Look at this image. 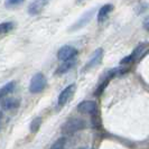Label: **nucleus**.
Wrapping results in <instances>:
<instances>
[{
	"label": "nucleus",
	"instance_id": "obj_14",
	"mask_svg": "<svg viewBox=\"0 0 149 149\" xmlns=\"http://www.w3.org/2000/svg\"><path fill=\"white\" fill-rule=\"evenodd\" d=\"M42 123H43V119L42 117H36L35 119L31 120L29 125V130L31 134H37L38 130L42 127Z\"/></svg>",
	"mask_w": 149,
	"mask_h": 149
},
{
	"label": "nucleus",
	"instance_id": "obj_21",
	"mask_svg": "<svg viewBox=\"0 0 149 149\" xmlns=\"http://www.w3.org/2000/svg\"><path fill=\"white\" fill-rule=\"evenodd\" d=\"M84 1H86V0H76V3L79 5V3H83Z\"/></svg>",
	"mask_w": 149,
	"mask_h": 149
},
{
	"label": "nucleus",
	"instance_id": "obj_16",
	"mask_svg": "<svg viewBox=\"0 0 149 149\" xmlns=\"http://www.w3.org/2000/svg\"><path fill=\"white\" fill-rule=\"evenodd\" d=\"M110 82V80H108V79H103V80H101V83H100V85L95 90V92L93 93L94 94V97H100V95H102V93L104 92V90L107 89V86H108V84Z\"/></svg>",
	"mask_w": 149,
	"mask_h": 149
},
{
	"label": "nucleus",
	"instance_id": "obj_20",
	"mask_svg": "<svg viewBox=\"0 0 149 149\" xmlns=\"http://www.w3.org/2000/svg\"><path fill=\"white\" fill-rule=\"evenodd\" d=\"M143 28L148 31L149 30V18L148 17H146L145 19H143Z\"/></svg>",
	"mask_w": 149,
	"mask_h": 149
},
{
	"label": "nucleus",
	"instance_id": "obj_13",
	"mask_svg": "<svg viewBox=\"0 0 149 149\" xmlns=\"http://www.w3.org/2000/svg\"><path fill=\"white\" fill-rule=\"evenodd\" d=\"M16 88V82L11 81V82H8L7 84H5L3 86L0 88V99L5 97H8V94H10L11 92H14V90Z\"/></svg>",
	"mask_w": 149,
	"mask_h": 149
},
{
	"label": "nucleus",
	"instance_id": "obj_19",
	"mask_svg": "<svg viewBox=\"0 0 149 149\" xmlns=\"http://www.w3.org/2000/svg\"><path fill=\"white\" fill-rule=\"evenodd\" d=\"M131 63H134V60H132L131 55L126 56L125 58H122V60L120 61V64H121V65H128V64H131Z\"/></svg>",
	"mask_w": 149,
	"mask_h": 149
},
{
	"label": "nucleus",
	"instance_id": "obj_22",
	"mask_svg": "<svg viewBox=\"0 0 149 149\" xmlns=\"http://www.w3.org/2000/svg\"><path fill=\"white\" fill-rule=\"evenodd\" d=\"M2 116H3V114H2V112H0V120L2 119Z\"/></svg>",
	"mask_w": 149,
	"mask_h": 149
},
{
	"label": "nucleus",
	"instance_id": "obj_23",
	"mask_svg": "<svg viewBox=\"0 0 149 149\" xmlns=\"http://www.w3.org/2000/svg\"><path fill=\"white\" fill-rule=\"evenodd\" d=\"M0 129H1V120H0Z\"/></svg>",
	"mask_w": 149,
	"mask_h": 149
},
{
	"label": "nucleus",
	"instance_id": "obj_12",
	"mask_svg": "<svg viewBox=\"0 0 149 149\" xmlns=\"http://www.w3.org/2000/svg\"><path fill=\"white\" fill-rule=\"evenodd\" d=\"M44 8V1L43 0H36L34 2H31L28 7V14L31 16L38 15Z\"/></svg>",
	"mask_w": 149,
	"mask_h": 149
},
{
	"label": "nucleus",
	"instance_id": "obj_11",
	"mask_svg": "<svg viewBox=\"0 0 149 149\" xmlns=\"http://www.w3.org/2000/svg\"><path fill=\"white\" fill-rule=\"evenodd\" d=\"M114 9V6L112 3H107V5H103L102 7L100 8L99 13H97V22H103L108 18V16L111 14Z\"/></svg>",
	"mask_w": 149,
	"mask_h": 149
},
{
	"label": "nucleus",
	"instance_id": "obj_2",
	"mask_svg": "<svg viewBox=\"0 0 149 149\" xmlns=\"http://www.w3.org/2000/svg\"><path fill=\"white\" fill-rule=\"evenodd\" d=\"M47 85V80L46 76L43 73H36L31 77L29 83V92L33 94H38L42 93Z\"/></svg>",
	"mask_w": 149,
	"mask_h": 149
},
{
	"label": "nucleus",
	"instance_id": "obj_1",
	"mask_svg": "<svg viewBox=\"0 0 149 149\" xmlns=\"http://www.w3.org/2000/svg\"><path fill=\"white\" fill-rule=\"evenodd\" d=\"M86 121L85 120L81 119V118H72V119H68L62 126L61 130L64 134H75L80 130H83L86 128Z\"/></svg>",
	"mask_w": 149,
	"mask_h": 149
},
{
	"label": "nucleus",
	"instance_id": "obj_18",
	"mask_svg": "<svg viewBox=\"0 0 149 149\" xmlns=\"http://www.w3.org/2000/svg\"><path fill=\"white\" fill-rule=\"evenodd\" d=\"M24 0H6L5 1V6L7 8H15L19 5H22Z\"/></svg>",
	"mask_w": 149,
	"mask_h": 149
},
{
	"label": "nucleus",
	"instance_id": "obj_17",
	"mask_svg": "<svg viewBox=\"0 0 149 149\" xmlns=\"http://www.w3.org/2000/svg\"><path fill=\"white\" fill-rule=\"evenodd\" d=\"M65 145H66V138L65 137H62V138H58L56 141L54 142L52 145V149H62L65 147Z\"/></svg>",
	"mask_w": 149,
	"mask_h": 149
},
{
	"label": "nucleus",
	"instance_id": "obj_7",
	"mask_svg": "<svg viewBox=\"0 0 149 149\" xmlns=\"http://www.w3.org/2000/svg\"><path fill=\"white\" fill-rule=\"evenodd\" d=\"M76 110L82 114H92L97 110V103L93 100H85L77 104Z\"/></svg>",
	"mask_w": 149,
	"mask_h": 149
},
{
	"label": "nucleus",
	"instance_id": "obj_10",
	"mask_svg": "<svg viewBox=\"0 0 149 149\" xmlns=\"http://www.w3.org/2000/svg\"><path fill=\"white\" fill-rule=\"evenodd\" d=\"M62 62H63V63H62L60 66L57 67V70H56V74L57 75L65 74L67 72H70V71L76 65V60H75V57L70 58V60H66V61H62Z\"/></svg>",
	"mask_w": 149,
	"mask_h": 149
},
{
	"label": "nucleus",
	"instance_id": "obj_5",
	"mask_svg": "<svg viewBox=\"0 0 149 149\" xmlns=\"http://www.w3.org/2000/svg\"><path fill=\"white\" fill-rule=\"evenodd\" d=\"M75 90H76V85L75 84H70V85H67L66 88L61 92L60 95H58V99H57L58 107L62 108V107H64V105L66 104L67 102L73 97L75 93Z\"/></svg>",
	"mask_w": 149,
	"mask_h": 149
},
{
	"label": "nucleus",
	"instance_id": "obj_3",
	"mask_svg": "<svg viewBox=\"0 0 149 149\" xmlns=\"http://www.w3.org/2000/svg\"><path fill=\"white\" fill-rule=\"evenodd\" d=\"M94 13H95V8H92L91 10L85 11V13L72 25V27L70 28V31H75V30H79V29H81V28H83V27H85V26L92 20V18H93V16H94Z\"/></svg>",
	"mask_w": 149,
	"mask_h": 149
},
{
	"label": "nucleus",
	"instance_id": "obj_9",
	"mask_svg": "<svg viewBox=\"0 0 149 149\" xmlns=\"http://www.w3.org/2000/svg\"><path fill=\"white\" fill-rule=\"evenodd\" d=\"M147 53H148V44L147 43H140L134 49V52L131 54V57H132L134 62H136V61L141 60L145 55H147Z\"/></svg>",
	"mask_w": 149,
	"mask_h": 149
},
{
	"label": "nucleus",
	"instance_id": "obj_6",
	"mask_svg": "<svg viewBox=\"0 0 149 149\" xmlns=\"http://www.w3.org/2000/svg\"><path fill=\"white\" fill-rule=\"evenodd\" d=\"M77 54H79V51L75 48L74 46L65 45V46H62L58 49L57 58L60 61H66L70 60V58H73V57H76Z\"/></svg>",
	"mask_w": 149,
	"mask_h": 149
},
{
	"label": "nucleus",
	"instance_id": "obj_15",
	"mask_svg": "<svg viewBox=\"0 0 149 149\" xmlns=\"http://www.w3.org/2000/svg\"><path fill=\"white\" fill-rule=\"evenodd\" d=\"M15 22H3L0 24V34L1 35H5V34H8L10 33L11 30L15 28Z\"/></svg>",
	"mask_w": 149,
	"mask_h": 149
},
{
	"label": "nucleus",
	"instance_id": "obj_4",
	"mask_svg": "<svg viewBox=\"0 0 149 149\" xmlns=\"http://www.w3.org/2000/svg\"><path fill=\"white\" fill-rule=\"evenodd\" d=\"M102 58H103V48L100 47V48H97V49L94 51L93 55L91 56V58H90V60L88 61V63L85 64L83 71H84V72H89L92 68L99 66V65L101 64V62H102Z\"/></svg>",
	"mask_w": 149,
	"mask_h": 149
},
{
	"label": "nucleus",
	"instance_id": "obj_8",
	"mask_svg": "<svg viewBox=\"0 0 149 149\" xmlns=\"http://www.w3.org/2000/svg\"><path fill=\"white\" fill-rule=\"evenodd\" d=\"M3 100L1 101V108L2 110L5 111H10V110H14V109H17L19 104H20V101L16 97H2Z\"/></svg>",
	"mask_w": 149,
	"mask_h": 149
}]
</instances>
